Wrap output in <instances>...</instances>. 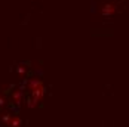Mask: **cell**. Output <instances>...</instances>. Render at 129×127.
<instances>
[{"label": "cell", "mask_w": 129, "mask_h": 127, "mask_svg": "<svg viewBox=\"0 0 129 127\" xmlns=\"http://www.w3.org/2000/svg\"><path fill=\"white\" fill-rule=\"evenodd\" d=\"M21 99H22V93H21L19 90H16V92L13 93V96H12V102L13 103H19Z\"/></svg>", "instance_id": "cell-1"}, {"label": "cell", "mask_w": 129, "mask_h": 127, "mask_svg": "<svg viewBox=\"0 0 129 127\" xmlns=\"http://www.w3.org/2000/svg\"><path fill=\"white\" fill-rule=\"evenodd\" d=\"M114 12V6L113 5H105L103 9V13L104 15H111V13Z\"/></svg>", "instance_id": "cell-2"}]
</instances>
